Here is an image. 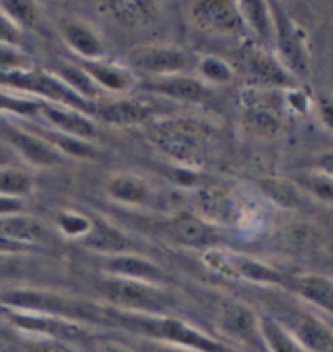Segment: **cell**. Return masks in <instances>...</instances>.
Returning a JSON list of instances; mask_svg holds the SVG:
<instances>
[{
	"instance_id": "9",
	"label": "cell",
	"mask_w": 333,
	"mask_h": 352,
	"mask_svg": "<svg viewBox=\"0 0 333 352\" xmlns=\"http://www.w3.org/2000/svg\"><path fill=\"white\" fill-rule=\"evenodd\" d=\"M8 321H12L18 329H22L28 335H34L38 339L50 340H75L87 337V325L71 321L65 317L50 314H38V311H24V309H10Z\"/></svg>"
},
{
	"instance_id": "18",
	"label": "cell",
	"mask_w": 333,
	"mask_h": 352,
	"mask_svg": "<svg viewBox=\"0 0 333 352\" xmlns=\"http://www.w3.org/2000/svg\"><path fill=\"white\" fill-rule=\"evenodd\" d=\"M155 106L151 102L138 98H116L96 106V118L106 124L120 127H133L147 124L155 118Z\"/></svg>"
},
{
	"instance_id": "39",
	"label": "cell",
	"mask_w": 333,
	"mask_h": 352,
	"mask_svg": "<svg viewBox=\"0 0 333 352\" xmlns=\"http://www.w3.org/2000/svg\"><path fill=\"white\" fill-rule=\"evenodd\" d=\"M316 112H318L321 126L333 133V96H321L320 100L316 102Z\"/></svg>"
},
{
	"instance_id": "6",
	"label": "cell",
	"mask_w": 333,
	"mask_h": 352,
	"mask_svg": "<svg viewBox=\"0 0 333 352\" xmlns=\"http://www.w3.org/2000/svg\"><path fill=\"white\" fill-rule=\"evenodd\" d=\"M272 6L275 18V38L272 43L277 45L275 57L282 63V67L296 78H302L310 71V53H308L306 38L294 20L282 10L281 4Z\"/></svg>"
},
{
	"instance_id": "46",
	"label": "cell",
	"mask_w": 333,
	"mask_h": 352,
	"mask_svg": "<svg viewBox=\"0 0 333 352\" xmlns=\"http://www.w3.org/2000/svg\"><path fill=\"white\" fill-rule=\"evenodd\" d=\"M149 352H194V351L180 349V346H173V344H161V342H155Z\"/></svg>"
},
{
	"instance_id": "28",
	"label": "cell",
	"mask_w": 333,
	"mask_h": 352,
	"mask_svg": "<svg viewBox=\"0 0 333 352\" xmlns=\"http://www.w3.org/2000/svg\"><path fill=\"white\" fill-rule=\"evenodd\" d=\"M235 266H237V280H245L259 286H279L284 288L286 278L279 270L270 268L269 264L249 258L244 254H235Z\"/></svg>"
},
{
	"instance_id": "42",
	"label": "cell",
	"mask_w": 333,
	"mask_h": 352,
	"mask_svg": "<svg viewBox=\"0 0 333 352\" xmlns=\"http://www.w3.org/2000/svg\"><path fill=\"white\" fill-rule=\"evenodd\" d=\"M312 168H314V170H318V173H321V175L333 178V151L321 153L320 157L314 161Z\"/></svg>"
},
{
	"instance_id": "25",
	"label": "cell",
	"mask_w": 333,
	"mask_h": 352,
	"mask_svg": "<svg viewBox=\"0 0 333 352\" xmlns=\"http://www.w3.org/2000/svg\"><path fill=\"white\" fill-rule=\"evenodd\" d=\"M116 24L122 28H141L151 24L157 16L159 6L155 2H141V0H110L98 4Z\"/></svg>"
},
{
	"instance_id": "8",
	"label": "cell",
	"mask_w": 333,
	"mask_h": 352,
	"mask_svg": "<svg viewBox=\"0 0 333 352\" xmlns=\"http://www.w3.org/2000/svg\"><path fill=\"white\" fill-rule=\"evenodd\" d=\"M189 10L193 24L208 34L224 36V38H241L247 32L237 2L200 0V2H193Z\"/></svg>"
},
{
	"instance_id": "32",
	"label": "cell",
	"mask_w": 333,
	"mask_h": 352,
	"mask_svg": "<svg viewBox=\"0 0 333 352\" xmlns=\"http://www.w3.org/2000/svg\"><path fill=\"white\" fill-rule=\"evenodd\" d=\"M34 190V178L32 175L18 168L14 164L0 166V196H12V198H26Z\"/></svg>"
},
{
	"instance_id": "31",
	"label": "cell",
	"mask_w": 333,
	"mask_h": 352,
	"mask_svg": "<svg viewBox=\"0 0 333 352\" xmlns=\"http://www.w3.org/2000/svg\"><path fill=\"white\" fill-rule=\"evenodd\" d=\"M94 219L77 210H61L53 217L55 229L71 241H83L92 231Z\"/></svg>"
},
{
	"instance_id": "26",
	"label": "cell",
	"mask_w": 333,
	"mask_h": 352,
	"mask_svg": "<svg viewBox=\"0 0 333 352\" xmlns=\"http://www.w3.org/2000/svg\"><path fill=\"white\" fill-rule=\"evenodd\" d=\"M237 8H239V14H241L245 30L251 32L259 41L272 43L275 18H272V6L269 2L245 0V2H237Z\"/></svg>"
},
{
	"instance_id": "16",
	"label": "cell",
	"mask_w": 333,
	"mask_h": 352,
	"mask_svg": "<svg viewBox=\"0 0 333 352\" xmlns=\"http://www.w3.org/2000/svg\"><path fill=\"white\" fill-rule=\"evenodd\" d=\"M245 67L255 88L265 90H288L294 85V76L290 75L282 63L269 51L251 47L245 53Z\"/></svg>"
},
{
	"instance_id": "30",
	"label": "cell",
	"mask_w": 333,
	"mask_h": 352,
	"mask_svg": "<svg viewBox=\"0 0 333 352\" xmlns=\"http://www.w3.org/2000/svg\"><path fill=\"white\" fill-rule=\"evenodd\" d=\"M292 184L316 201L333 206V178L321 175L314 168H308L306 173H300L292 178Z\"/></svg>"
},
{
	"instance_id": "34",
	"label": "cell",
	"mask_w": 333,
	"mask_h": 352,
	"mask_svg": "<svg viewBox=\"0 0 333 352\" xmlns=\"http://www.w3.org/2000/svg\"><path fill=\"white\" fill-rule=\"evenodd\" d=\"M202 263L204 266L219 278L226 280H237V266H235V252L226 251L222 247L208 249L202 252Z\"/></svg>"
},
{
	"instance_id": "43",
	"label": "cell",
	"mask_w": 333,
	"mask_h": 352,
	"mask_svg": "<svg viewBox=\"0 0 333 352\" xmlns=\"http://www.w3.org/2000/svg\"><path fill=\"white\" fill-rule=\"evenodd\" d=\"M96 352H136L133 349H129L128 344L116 342V340H100L96 344Z\"/></svg>"
},
{
	"instance_id": "12",
	"label": "cell",
	"mask_w": 333,
	"mask_h": 352,
	"mask_svg": "<svg viewBox=\"0 0 333 352\" xmlns=\"http://www.w3.org/2000/svg\"><path fill=\"white\" fill-rule=\"evenodd\" d=\"M36 120H39L43 126L52 127L59 133L71 135V138L85 139L90 141L96 138L98 129L94 120L90 118L89 113L83 110H75L69 106H59V104H41L39 112L36 116Z\"/></svg>"
},
{
	"instance_id": "15",
	"label": "cell",
	"mask_w": 333,
	"mask_h": 352,
	"mask_svg": "<svg viewBox=\"0 0 333 352\" xmlns=\"http://www.w3.org/2000/svg\"><path fill=\"white\" fill-rule=\"evenodd\" d=\"M218 327L226 339L245 346H263L259 337V315L244 303H226L219 309Z\"/></svg>"
},
{
	"instance_id": "11",
	"label": "cell",
	"mask_w": 333,
	"mask_h": 352,
	"mask_svg": "<svg viewBox=\"0 0 333 352\" xmlns=\"http://www.w3.org/2000/svg\"><path fill=\"white\" fill-rule=\"evenodd\" d=\"M281 323L306 352H333V329L314 309L292 311Z\"/></svg>"
},
{
	"instance_id": "47",
	"label": "cell",
	"mask_w": 333,
	"mask_h": 352,
	"mask_svg": "<svg viewBox=\"0 0 333 352\" xmlns=\"http://www.w3.org/2000/svg\"><path fill=\"white\" fill-rule=\"evenodd\" d=\"M6 164H12V161H10V157L6 153L0 149V166H6Z\"/></svg>"
},
{
	"instance_id": "45",
	"label": "cell",
	"mask_w": 333,
	"mask_h": 352,
	"mask_svg": "<svg viewBox=\"0 0 333 352\" xmlns=\"http://www.w3.org/2000/svg\"><path fill=\"white\" fill-rule=\"evenodd\" d=\"M14 256H18V254H4V252H0V276L6 274V272H10Z\"/></svg>"
},
{
	"instance_id": "4",
	"label": "cell",
	"mask_w": 333,
	"mask_h": 352,
	"mask_svg": "<svg viewBox=\"0 0 333 352\" xmlns=\"http://www.w3.org/2000/svg\"><path fill=\"white\" fill-rule=\"evenodd\" d=\"M191 55L173 43H141L128 53V69L136 75H147L151 80L189 73Z\"/></svg>"
},
{
	"instance_id": "3",
	"label": "cell",
	"mask_w": 333,
	"mask_h": 352,
	"mask_svg": "<svg viewBox=\"0 0 333 352\" xmlns=\"http://www.w3.org/2000/svg\"><path fill=\"white\" fill-rule=\"evenodd\" d=\"M98 292L108 302V307L131 314H165L169 296L163 286L128 278L104 276L98 282Z\"/></svg>"
},
{
	"instance_id": "10",
	"label": "cell",
	"mask_w": 333,
	"mask_h": 352,
	"mask_svg": "<svg viewBox=\"0 0 333 352\" xmlns=\"http://www.w3.org/2000/svg\"><path fill=\"white\" fill-rule=\"evenodd\" d=\"M2 135L6 139L10 151L16 153L32 168L34 166L36 168H53V166H59L65 161L50 143H45L36 133L28 131L26 127L20 126L18 122L4 120Z\"/></svg>"
},
{
	"instance_id": "37",
	"label": "cell",
	"mask_w": 333,
	"mask_h": 352,
	"mask_svg": "<svg viewBox=\"0 0 333 352\" xmlns=\"http://www.w3.org/2000/svg\"><path fill=\"white\" fill-rule=\"evenodd\" d=\"M28 69H32V63L28 61V57L20 51V47L0 45V75L20 73Z\"/></svg>"
},
{
	"instance_id": "13",
	"label": "cell",
	"mask_w": 333,
	"mask_h": 352,
	"mask_svg": "<svg viewBox=\"0 0 333 352\" xmlns=\"http://www.w3.org/2000/svg\"><path fill=\"white\" fill-rule=\"evenodd\" d=\"M59 34L65 45L77 55L80 61H98L106 57V45L96 28L77 16H65L59 22Z\"/></svg>"
},
{
	"instance_id": "36",
	"label": "cell",
	"mask_w": 333,
	"mask_h": 352,
	"mask_svg": "<svg viewBox=\"0 0 333 352\" xmlns=\"http://www.w3.org/2000/svg\"><path fill=\"white\" fill-rule=\"evenodd\" d=\"M261 188L265 196L279 206L284 208H296L298 206V196L300 190L292 184V180H282V178H265L261 182Z\"/></svg>"
},
{
	"instance_id": "19",
	"label": "cell",
	"mask_w": 333,
	"mask_h": 352,
	"mask_svg": "<svg viewBox=\"0 0 333 352\" xmlns=\"http://www.w3.org/2000/svg\"><path fill=\"white\" fill-rule=\"evenodd\" d=\"M104 192L116 204L128 208H145L153 201L151 184L133 173H114L104 182Z\"/></svg>"
},
{
	"instance_id": "17",
	"label": "cell",
	"mask_w": 333,
	"mask_h": 352,
	"mask_svg": "<svg viewBox=\"0 0 333 352\" xmlns=\"http://www.w3.org/2000/svg\"><path fill=\"white\" fill-rule=\"evenodd\" d=\"M80 69L89 75V78L94 82V87L108 94H122L129 92L136 87V75L129 71L128 67L116 63L112 59L104 57L98 61H80Z\"/></svg>"
},
{
	"instance_id": "38",
	"label": "cell",
	"mask_w": 333,
	"mask_h": 352,
	"mask_svg": "<svg viewBox=\"0 0 333 352\" xmlns=\"http://www.w3.org/2000/svg\"><path fill=\"white\" fill-rule=\"evenodd\" d=\"M20 43H22V30L0 8V45L20 47Z\"/></svg>"
},
{
	"instance_id": "5",
	"label": "cell",
	"mask_w": 333,
	"mask_h": 352,
	"mask_svg": "<svg viewBox=\"0 0 333 352\" xmlns=\"http://www.w3.org/2000/svg\"><path fill=\"white\" fill-rule=\"evenodd\" d=\"M284 112V90L251 88L244 94L241 122L255 138L270 139L281 131Z\"/></svg>"
},
{
	"instance_id": "44",
	"label": "cell",
	"mask_w": 333,
	"mask_h": 352,
	"mask_svg": "<svg viewBox=\"0 0 333 352\" xmlns=\"http://www.w3.org/2000/svg\"><path fill=\"white\" fill-rule=\"evenodd\" d=\"M0 252H4V254H22V252L28 251L26 249H22V247H18V245H14L10 241L0 237Z\"/></svg>"
},
{
	"instance_id": "40",
	"label": "cell",
	"mask_w": 333,
	"mask_h": 352,
	"mask_svg": "<svg viewBox=\"0 0 333 352\" xmlns=\"http://www.w3.org/2000/svg\"><path fill=\"white\" fill-rule=\"evenodd\" d=\"M30 352H75L67 342L61 340H50V339H39Z\"/></svg>"
},
{
	"instance_id": "23",
	"label": "cell",
	"mask_w": 333,
	"mask_h": 352,
	"mask_svg": "<svg viewBox=\"0 0 333 352\" xmlns=\"http://www.w3.org/2000/svg\"><path fill=\"white\" fill-rule=\"evenodd\" d=\"M0 237L10 241L14 245L32 251L47 239V229L34 215L12 214L0 217Z\"/></svg>"
},
{
	"instance_id": "20",
	"label": "cell",
	"mask_w": 333,
	"mask_h": 352,
	"mask_svg": "<svg viewBox=\"0 0 333 352\" xmlns=\"http://www.w3.org/2000/svg\"><path fill=\"white\" fill-rule=\"evenodd\" d=\"M284 288L296 294L310 307L333 315V278L314 274V272L296 274L292 278H286Z\"/></svg>"
},
{
	"instance_id": "33",
	"label": "cell",
	"mask_w": 333,
	"mask_h": 352,
	"mask_svg": "<svg viewBox=\"0 0 333 352\" xmlns=\"http://www.w3.org/2000/svg\"><path fill=\"white\" fill-rule=\"evenodd\" d=\"M55 75L59 76L65 85L85 102L92 100L100 92L98 88L94 87V82L90 80L89 75L80 69V65H63L61 69L55 71Z\"/></svg>"
},
{
	"instance_id": "29",
	"label": "cell",
	"mask_w": 333,
	"mask_h": 352,
	"mask_svg": "<svg viewBox=\"0 0 333 352\" xmlns=\"http://www.w3.org/2000/svg\"><path fill=\"white\" fill-rule=\"evenodd\" d=\"M194 76L200 78L206 87H226L235 76V71L226 59L216 55H204L194 63Z\"/></svg>"
},
{
	"instance_id": "27",
	"label": "cell",
	"mask_w": 333,
	"mask_h": 352,
	"mask_svg": "<svg viewBox=\"0 0 333 352\" xmlns=\"http://www.w3.org/2000/svg\"><path fill=\"white\" fill-rule=\"evenodd\" d=\"M259 337L267 352H306L292 337V333L279 319L269 315L259 317Z\"/></svg>"
},
{
	"instance_id": "14",
	"label": "cell",
	"mask_w": 333,
	"mask_h": 352,
	"mask_svg": "<svg viewBox=\"0 0 333 352\" xmlns=\"http://www.w3.org/2000/svg\"><path fill=\"white\" fill-rule=\"evenodd\" d=\"M103 272L104 276L128 278V280L147 282V284H155V286H163V282H165V272L159 264L133 251L104 256Z\"/></svg>"
},
{
	"instance_id": "48",
	"label": "cell",
	"mask_w": 333,
	"mask_h": 352,
	"mask_svg": "<svg viewBox=\"0 0 333 352\" xmlns=\"http://www.w3.org/2000/svg\"><path fill=\"white\" fill-rule=\"evenodd\" d=\"M8 311H10V307H6L4 303H0V319H6V317H8Z\"/></svg>"
},
{
	"instance_id": "21",
	"label": "cell",
	"mask_w": 333,
	"mask_h": 352,
	"mask_svg": "<svg viewBox=\"0 0 333 352\" xmlns=\"http://www.w3.org/2000/svg\"><path fill=\"white\" fill-rule=\"evenodd\" d=\"M147 88L166 100L186 102V104H198V102L206 100L212 90L210 87H206L200 78L189 75V73L155 78V80L147 82Z\"/></svg>"
},
{
	"instance_id": "7",
	"label": "cell",
	"mask_w": 333,
	"mask_h": 352,
	"mask_svg": "<svg viewBox=\"0 0 333 352\" xmlns=\"http://www.w3.org/2000/svg\"><path fill=\"white\" fill-rule=\"evenodd\" d=\"M163 229H165L166 237L182 249L204 252L208 249L222 247V241H224L218 226H214L200 214L189 212V210H180L169 215L163 223Z\"/></svg>"
},
{
	"instance_id": "35",
	"label": "cell",
	"mask_w": 333,
	"mask_h": 352,
	"mask_svg": "<svg viewBox=\"0 0 333 352\" xmlns=\"http://www.w3.org/2000/svg\"><path fill=\"white\" fill-rule=\"evenodd\" d=\"M0 8L8 14V18L12 20L14 24L18 25L22 32L28 28H36L39 24V6L36 2H28V0H6L0 2Z\"/></svg>"
},
{
	"instance_id": "41",
	"label": "cell",
	"mask_w": 333,
	"mask_h": 352,
	"mask_svg": "<svg viewBox=\"0 0 333 352\" xmlns=\"http://www.w3.org/2000/svg\"><path fill=\"white\" fill-rule=\"evenodd\" d=\"M24 212V200L12 198V196H0V217L2 215L22 214Z\"/></svg>"
},
{
	"instance_id": "24",
	"label": "cell",
	"mask_w": 333,
	"mask_h": 352,
	"mask_svg": "<svg viewBox=\"0 0 333 352\" xmlns=\"http://www.w3.org/2000/svg\"><path fill=\"white\" fill-rule=\"evenodd\" d=\"M92 219H94L92 231L80 241L89 251L98 252L103 258L131 251V241L128 239V235L122 229H118L103 217H92Z\"/></svg>"
},
{
	"instance_id": "22",
	"label": "cell",
	"mask_w": 333,
	"mask_h": 352,
	"mask_svg": "<svg viewBox=\"0 0 333 352\" xmlns=\"http://www.w3.org/2000/svg\"><path fill=\"white\" fill-rule=\"evenodd\" d=\"M20 126H24L28 131L36 133L38 138H41L45 143H50L55 151L59 153L61 157H71V159H80V161H90V159H96L98 157V149L85 139L71 138V135H65L59 133L52 127L43 126L41 122H32V120H16Z\"/></svg>"
},
{
	"instance_id": "1",
	"label": "cell",
	"mask_w": 333,
	"mask_h": 352,
	"mask_svg": "<svg viewBox=\"0 0 333 352\" xmlns=\"http://www.w3.org/2000/svg\"><path fill=\"white\" fill-rule=\"evenodd\" d=\"M100 321H110L112 325H120L136 335L161 344H173L194 352L226 351L219 340L210 337L202 329L166 314H131V311L106 307L100 309Z\"/></svg>"
},
{
	"instance_id": "2",
	"label": "cell",
	"mask_w": 333,
	"mask_h": 352,
	"mask_svg": "<svg viewBox=\"0 0 333 352\" xmlns=\"http://www.w3.org/2000/svg\"><path fill=\"white\" fill-rule=\"evenodd\" d=\"M210 139L212 127L196 118H157L149 127V141L155 149L171 163L191 170H198Z\"/></svg>"
}]
</instances>
